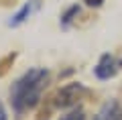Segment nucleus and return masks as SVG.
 Here are the masks:
<instances>
[{"label": "nucleus", "instance_id": "obj_5", "mask_svg": "<svg viewBox=\"0 0 122 120\" xmlns=\"http://www.w3.org/2000/svg\"><path fill=\"white\" fill-rule=\"evenodd\" d=\"M35 8H37V0H30L29 4H25V6H22V8L12 16V21H10V26H16V25H20L22 21H26V18L30 16V12H33Z\"/></svg>", "mask_w": 122, "mask_h": 120}, {"label": "nucleus", "instance_id": "obj_6", "mask_svg": "<svg viewBox=\"0 0 122 120\" xmlns=\"http://www.w3.org/2000/svg\"><path fill=\"white\" fill-rule=\"evenodd\" d=\"M61 120H86V116H83V110H73L69 114H65Z\"/></svg>", "mask_w": 122, "mask_h": 120}, {"label": "nucleus", "instance_id": "obj_2", "mask_svg": "<svg viewBox=\"0 0 122 120\" xmlns=\"http://www.w3.org/2000/svg\"><path fill=\"white\" fill-rule=\"evenodd\" d=\"M120 67H122V59H116L114 55L106 53V55H102V59L96 65V75L100 79H110L120 71Z\"/></svg>", "mask_w": 122, "mask_h": 120}, {"label": "nucleus", "instance_id": "obj_3", "mask_svg": "<svg viewBox=\"0 0 122 120\" xmlns=\"http://www.w3.org/2000/svg\"><path fill=\"white\" fill-rule=\"evenodd\" d=\"M83 94V88L79 86V83H69V86H65L63 90L57 94L55 98V104L61 108H65V106H71V104H75L79 100V96Z\"/></svg>", "mask_w": 122, "mask_h": 120}, {"label": "nucleus", "instance_id": "obj_8", "mask_svg": "<svg viewBox=\"0 0 122 120\" xmlns=\"http://www.w3.org/2000/svg\"><path fill=\"white\" fill-rule=\"evenodd\" d=\"M102 2H104V0H86V4H87V6H100Z\"/></svg>", "mask_w": 122, "mask_h": 120}, {"label": "nucleus", "instance_id": "obj_9", "mask_svg": "<svg viewBox=\"0 0 122 120\" xmlns=\"http://www.w3.org/2000/svg\"><path fill=\"white\" fill-rule=\"evenodd\" d=\"M0 120H6V112H4V106L0 104Z\"/></svg>", "mask_w": 122, "mask_h": 120}, {"label": "nucleus", "instance_id": "obj_1", "mask_svg": "<svg viewBox=\"0 0 122 120\" xmlns=\"http://www.w3.org/2000/svg\"><path fill=\"white\" fill-rule=\"evenodd\" d=\"M47 69H29L20 79H16L10 90V102L16 112H22L26 108H35L39 104L41 90L47 82Z\"/></svg>", "mask_w": 122, "mask_h": 120}, {"label": "nucleus", "instance_id": "obj_7", "mask_svg": "<svg viewBox=\"0 0 122 120\" xmlns=\"http://www.w3.org/2000/svg\"><path fill=\"white\" fill-rule=\"evenodd\" d=\"M75 12H79V8H77V6H73V8H71V10H69V12H67V14H65V18H63V22H69V21H71V16H73V14H75Z\"/></svg>", "mask_w": 122, "mask_h": 120}, {"label": "nucleus", "instance_id": "obj_4", "mask_svg": "<svg viewBox=\"0 0 122 120\" xmlns=\"http://www.w3.org/2000/svg\"><path fill=\"white\" fill-rule=\"evenodd\" d=\"M96 120H122V108L118 102H108L96 116Z\"/></svg>", "mask_w": 122, "mask_h": 120}]
</instances>
